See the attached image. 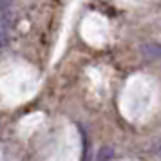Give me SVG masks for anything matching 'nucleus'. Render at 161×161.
Segmentation results:
<instances>
[{
  "label": "nucleus",
  "mask_w": 161,
  "mask_h": 161,
  "mask_svg": "<svg viewBox=\"0 0 161 161\" xmlns=\"http://www.w3.org/2000/svg\"><path fill=\"white\" fill-rule=\"evenodd\" d=\"M8 2H9V0H0V9L6 8V6H8Z\"/></svg>",
  "instance_id": "obj_4"
},
{
  "label": "nucleus",
  "mask_w": 161,
  "mask_h": 161,
  "mask_svg": "<svg viewBox=\"0 0 161 161\" xmlns=\"http://www.w3.org/2000/svg\"><path fill=\"white\" fill-rule=\"evenodd\" d=\"M141 56L148 62H156L161 58V45L156 42H148V44L141 45Z\"/></svg>",
  "instance_id": "obj_1"
},
{
  "label": "nucleus",
  "mask_w": 161,
  "mask_h": 161,
  "mask_svg": "<svg viewBox=\"0 0 161 161\" xmlns=\"http://www.w3.org/2000/svg\"><path fill=\"white\" fill-rule=\"evenodd\" d=\"M114 156H116V154H114V150H112L110 147H102V148H100V152H98V156H96V158H98L100 161H103V159H112Z\"/></svg>",
  "instance_id": "obj_3"
},
{
  "label": "nucleus",
  "mask_w": 161,
  "mask_h": 161,
  "mask_svg": "<svg viewBox=\"0 0 161 161\" xmlns=\"http://www.w3.org/2000/svg\"><path fill=\"white\" fill-rule=\"evenodd\" d=\"M158 152H159V156H161V143H159V147H158Z\"/></svg>",
  "instance_id": "obj_5"
},
{
  "label": "nucleus",
  "mask_w": 161,
  "mask_h": 161,
  "mask_svg": "<svg viewBox=\"0 0 161 161\" xmlns=\"http://www.w3.org/2000/svg\"><path fill=\"white\" fill-rule=\"evenodd\" d=\"M8 31H9V20L4 18V16H0V47L6 44V40H8Z\"/></svg>",
  "instance_id": "obj_2"
}]
</instances>
